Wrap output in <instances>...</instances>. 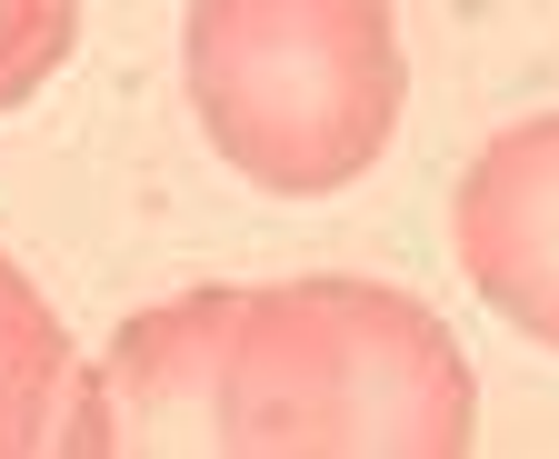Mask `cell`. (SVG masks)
I'll list each match as a JSON object with an SVG mask.
<instances>
[{"instance_id":"cell-1","label":"cell","mask_w":559,"mask_h":459,"mask_svg":"<svg viewBox=\"0 0 559 459\" xmlns=\"http://www.w3.org/2000/svg\"><path fill=\"white\" fill-rule=\"evenodd\" d=\"M240 389L190 449H469V370L390 290L240 300Z\"/></svg>"},{"instance_id":"cell-5","label":"cell","mask_w":559,"mask_h":459,"mask_svg":"<svg viewBox=\"0 0 559 459\" xmlns=\"http://www.w3.org/2000/svg\"><path fill=\"white\" fill-rule=\"evenodd\" d=\"M70 50V0H0V110L40 90Z\"/></svg>"},{"instance_id":"cell-2","label":"cell","mask_w":559,"mask_h":459,"mask_svg":"<svg viewBox=\"0 0 559 459\" xmlns=\"http://www.w3.org/2000/svg\"><path fill=\"white\" fill-rule=\"evenodd\" d=\"M190 90L250 180L310 201L390 141L400 40L380 0H200Z\"/></svg>"},{"instance_id":"cell-3","label":"cell","mask_w":559,"mask_h":459,"mask_svg":"<svg viewBox=\"0 0 559 459\" xmlns=\"http://www.w3.org/2000/svg\"><path fill=\"white\" fill-rule=\"evenodd\" d=\"M460 259L489 310L559 350V120H530L460 190Z\"/></svg>"},{"instance_id":"cell-4","label":"cell","mask_w":559,"mask_h":459,"mask_svg":"<svg viewBox=\"0 0 559 459\" xmlns=\"http://www.w3.org/2000/svg\"><path fill=\"white\" fill-rule=\"evenodd\" d=\"M50 379H60V330L40 300L0 270V449H40L50 439Z\"/></svg>"}]
</instances>
